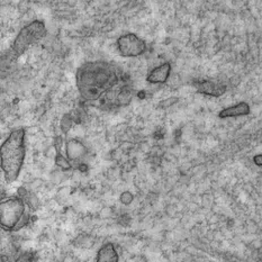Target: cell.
Listing matches in <instances>:
<instances>
[{
    "label": "cell",
    "instance_id": "277c9868",
    "mask_svg": "<svg viewBox=\"0 0 262 262\" xmlns=\"http://www.w3.org/2000/svg\"><path fill=\"white\" fill-rule=\"evenodd\" d=\"M47 34L48 30L42 20H34L23 27L19 33L17 34L13 44H11L8 53V60L11 62L16 61L34 44L42 41L47 36Z\"/></svg>",
    "mask_w": 262,
    "mask_h": 262
},
{
    "label": "cell",
    "instance_id": "5b68a950",
    "mask_svg": "<svg viewBox=\"0 0 262 262\" xmlns=\"http://www.w3.org/2000/svg\"><path fill=\"white\" fill-rule=\"evenodd\" d=\"M146 43L134 33L124 34L117 39L118 53L124 58H136L146 51Z\"/></svg>",
    "mask_w": 262,
    "mask_h": 262
},
{
    "label": "cell",
    "instance_id": "8992f818",
    "mask_svg": "<svg viewBox=\"0 0 262 262\" xmlns=\"http://www.w3.org/2000/svg\"><path fill=\"white\" fill-rule=\"evenodd\" d=\"M196 90L203 95L210 97H221L226 93V86L223 83L216 82L208 79H202V80H196L193 82Z\"/></svg>",
    "mask_w": 262,
    "mask_h": 262
},
{
    "label": "cell",
    "instance_id": "3957f363",
    "mask_svg": "<svg viewBox=\"0 0 262 262\" xmlns=\"http://www.w3.org/2000/svg\"><path fill=\"white\" fill-rule=\"evenodd\" d=\"M30 209L26 202L19 196H9L0 199V229L15 232L23 229L30 221Z\"/></svg>",
    "mask_w": 262,
    "mask_h": 262
},
{
    "label": "cell",
    "instance_id": "9a60e30c",
    "mask_svg": "<svg viewBox=\"0 0 262 262\" xmlns=\"http://www.w3.org/2000/svg\"><path fill=\"white\" fill-rule=\"evenodd\" d=\"M253 160H254V163L257 164V166H259V167L262 166V156H261V155L255 156Z\"/></svg>",
    "mask_w": 262,
    "mask_h": 262
},
{
    "label": "cell",
    "instance_id": "9c48e42d",
    "mask_svg": "<svg viewBox=\"0 0 262 262\" xmlns=\"http://www.w3.org/2000/svg\"><path fill=\"white\" fill-rule=\"evenodd\" d=\"M250 114V106L248 102L241 101L236 105L226 107L219 113L220 118H231V117H240L247 116Z\"/></svg>",
    "mask_w": 262,
    "mask_h": 262
},
{
    "label": "cell",
    "instance_id": "8fae6325",
    "mask_svg": "<svg viewBox=\"0 0 262 262\" xmlns=\"http://www.w3.org/2000/svg\"><path fill=\"white\" fill-rule=\"evenodd\" d=\"M38 257L36 252L34 251H25L18 255V258L15 260V262H37Z\"/></svg>",
    "mask_w": 262,
    "mask_h": 262
},
{
    "label": "cell",
    "instance_id": "7c38bea8",
    "mask_svg": "<svg viewBox=\"0 0 262 262\" xmlns=\"http://www.w3.org/2000/svg\"><path fill=\"white\" fill-rule=\"evenodd\" d=\"M55 163H56V166H58L61 169H63V170H70L72 168L71 162L68 160L66 157L62 156L61 153H58V155H56Z\"/></svg>",
    "mask_w": 262,
    "mask_h": 262
},
{
    "label": "cell",
    "instance_id": "4fadbf2b",
    "mask_svg": "<svg viewBox=\"0 0 262 262\" xmlns=\"http://www.w3.org/2000/svg\"><path fill=\"white\" fill-rule=\"evenodd\" d=\"M132 201H133V195L130 192L125 191L121 195V202L124 205H128L129 203H132Z\"/></svg>",
    "mask_w": 262,
    "mask_h": 262
},
{
    "label": "cell",
    "instance_id": "6da1fadb",
    "mask_svg": "<svg viewBox=\"0 0 262 262\" xmlns=\"http://www.w3.org/2000/svg\"><path fill=\"white\" fill-rule=\"evenodd\" d=\"M121 70L111 62L90 61L79 67L76 73V84L84 100L97 101L105 97L107 101L108 96L112 94L116 104L117 95L121 90L115 93L114 88L121 82Z\"/></svg>",
    "mask_w": 262,
    "mask_h": 262
},
{
    "label": "cell",
    "instance_id": "ba28073f",
    "mask_svg": "<svg viewBox=\"0 0 262 262\" xmlns=\"http://www.w3.org/2000/svg\"><path fill=\"white\" fill-rule=\"evenodd\" d=\"M170 73H171V66H170L168 62H166V63H162L161 66L155 68V69L147 75L146 81L153 84L164 83L169 79Z\"/></svg>",
    "mask_w": 262,
    "mask_h": 262
},
{
    "label": "cell",
    "instance_id": "52a82bcc",
    "mask_svg": "<svg viewBox=\"0 0 262 262\" xmlns=\"http://www.w3.org/2000/svg\"><path fill=\"white\" fill-rule=\"evenodd\" d=\"M66 156L70 162H78L87 156V147L81 141L70 139L66 143Z\"/></svg>",
    "mask_w": 262,
    "mask_h": 262
},
{
    "label": "cell",
    "instance_id": "7a4b0ae2",
    "mask_svg": "<svg viewBox=\"0 0 262 262\" xmlns=\"http://www.w3.org/2000/svg\"><path fill=\"white\" fill-rule=\"evenodd\" d=\"M25 156V129H14L0 145V168L8 184L16 181L19 177Z\"/></svg>",
    "mask_w": 262,
    "mask_h": 262
},
{
    "label": "cell",
    "instance_id": "30bf717a",
    "mask_svg": "<svg viewBox=\"0 0 262 262\" xmlns=\"http://www.w3.org/2000/svg\"><path fill=\"white\" fill-rule=\"evenodd\" d=\"M119 255L113 243H106L97 253L96 262H118Z\"/></svg>",
    "mask_w": 262,
    "mask_h": 262
},
{
    "label": "cell",
    "instance_id": "5bb4252c",
    "mask_svg": "<svg viewBox=\"0 0 262 262\" xmlns=\"http://www.w3.org/2000/svg\"><path fill=\"white\" fill-rule=\"evenodd\" d=\"M71 119L69 118V116H66L63 118V121H62V129H63V132H68L69 130V128L71 127Z\"/></svg>",
    "mask_w": 262,
    "mask_h": 262
}]
</instances>
